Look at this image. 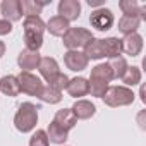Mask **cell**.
<instances>
[{
    "label": "cell",
    "instance_id": "obj_17",
    "mask_svg": "<svg viewBox=\"0 0 146 146\" xmlns=\"http://www.w3.org/2000/svg\"><path fill=\"white\" fill-rule=\"evenodd\" d=\"M69 28H70L69 23L64 17H60V16H53V17L48 19V23H45V29L52 36H64Z\"/></svg>",
    "mask_w": 146,
    "mask_h": 146
},
{
    "label": "cell",
    "instance_id": "obj_27",
    "mask_svg": "<svg viewBox=\"0 0 146 146\" xmlns=\"http://www.w3.org/2000/svg\"><path fill=\"white\" fill-rule=\"evenodd\" d=\"M107 64H108V65H110V69H112V74H113V79H120V78L124 76V72H125V69L129 67L124 57L110 58V62H107Z\"/></svg>",
    "mask_w": 146,
    "mask_h": 146
},
{
    "label": "cell",
    "instance_id": "obj_15",
    "mask_svg": "<svg viewBox=\"0 0 146 146\" xmlns=\"http://www.w3.org/2000/svg\"><path fill=\"white\" fill-rule=\"evenodd\" d=\"M119 7L122 9L124 16H137L141 21L146 19V7L141 5L137 0H120Z\"/></svg>",
    "mask_w": 146,
    "mask_h": 146
},
{
    "label": "cell",
    "instance_id": "obj_25",
    "mask_svg": "<svg viewBox=\"0 0 146 146\" xmlns=\"http://www.w3.org/2000/svg\"><path fill=\"white\" fill-rule=\"evenodd\" d=\"M120 79H122V83L125 84V88H129V86H137V84L141 83V69L136 67V65L127 67L125 72H124V76H122Z\"/></svg>",
    "mask_w": 146,
    "mask_h": 146
},
{
    "label": "cell",
    "instance_id": "obj_33",
    "mask_svg": "<svg viewBox=\"0 0 146 146\" xmlns=\"http://www.w3.org/2000/svg\"><path fill=\"white\" fill-rule=\"evenodd\" d=\"M144 113H146V112L143 110V112H139V115H137V122H139V127H141V129H146V125H144Z\"/></svg>",
    "mask_w": 146,
    "mask_h": 146
},
{
    "label": "cell",
    "instance_id": "obj_1",
    "mask_svg": "<svg viewBox=\"0 0 146 146\" xmlns=\"http://www.w3.org/2000/svg\"><path fill=\"white\" fill-rule=\"evenodd\" d=\"M24 43L28 50L38 52L43 46V33H45V23L40 16H28L24 17Z\"/></svg>",
    "mask_w": 146,
    "mask_h": 146
},
{
    "label": "cell",
    "instance_id": "obj_29",
    "mask_svg": "<svg viewBox=\"0 0 146 146\" xmlns=\"http://www.w3.org/2000/svg\"><path fill=\"white\" fill-rule=\"evenodd\" d=\"M29 146H50V141H48L46 131L38 129V131L29 137Z\"/></svg>",
    "mask_w": 146,
    "mask_h": 146
},
{
    "label": "cell",
    "instance_id": "obj_14",
    "mask_svg": "<svg viewBox=\"0 0 146 146\" xmlns=\"http://www.w3.org/2000/svg\"><path fill=\"white\" fill-rule=\"evenodd\" d=\"M38 70H40V74L45 78V81H46V83H48V81H52V79L58 74V72H60L57 60H55V58H52V57H41L40 65H38Z\"/></svg>",
    "mask_w": 146,
    "mask_h": 146
},
{
    "label": "cell",
    "instance_id": "obj_2",
    "mask_svg": "<svg viewBox=\"0 0 146 146\" xmlns=\"http://www.w3.org/2000/svg\"><path fill=\"white\" fill-rule=\"evenodd\" d=\"M38 124V107L24 102L19 105L16 115H14V125L19 132H31Z\"/></svg>",
    "mask_w": 146,
    "mask_h": 146
},
{
    "label": "cell",
    "instance_id": "obj_28",
    "mask_svg": "<svg viewBox=\"0 0 146 146\" xmlns=\"http://www.w3.org/2000/svg\"><path fill=\"white\" fill-rule=\"evenodd\" d=\"M90 81V93L95 98H103V95L108 90V83L103 81H96V79H88Z\"/></svg>",
    "mask_w": 146,
    "mask_h": 146
},
{
    "label": "cell",
    "instance_id": "obj_18",
    "mask_svg": "<svg viewBox=\"0 0 146 146\" xmlns=\"http://www.w3.org/2000/svg\"><path fill=\"white\" fill-rule=\"evenodd\" d=\"M0 91H2L4 95H7V96H17L21 93L17 76H12V74L4 76L2 79H0Z\"/></svg>",
    "mask_w": 146,
    "mask_h": 146
},
{
    "label": "cell",
    "instance_id": "obj_20",
    "mask_svg": "<svg viewBox=\"0 0 146 146\" xmlns=\"http://www.w3.org/2000/svg\"><path fill=\"white\" fill-rule=\"evenodd\" d=\"M84 55H86V58L90 60H100V58H103L105 57V50H103V43H102V40H98V38H91L90 41H88V45L84 46V52H83Z\"/></svg>",
    "mask_w": 146,
    "mask_h": 146
},
{
    "label": "cell",
    "instance_id": "obj_30",
    "mask_svg": "<svg viewBox=\"0 0 146 146\" xmlns=\"http://www.w3.org/2000/svg\"><path fill=\"white\" fill-rule=\"evenodd\" d=\"M67 84H69V78L64 74V72H58V74H57L52 81H48V86L55 88V90H57V91H60V93L67 88Z\"/></svg>",
    "mask_w": 146,
    "mask_h": 146
},
{
    "label": "cell",
    "instance_id": "obj_13",
    "mask_svg": "<svg viewBox=\"0 0 146 146\" xmlns=\"http://www.w3.org/2000/svg\"><path fill=\"white\" fill-rule=\"evenodd\" d=\"M70 110L76 115V119H79V120H88L96 113V107L90 100H76Z\"/></svg>",
    "mask_w": 146,
    "mask_h": 146
},
{
    "label": "cell",
    "instance_id": "obj_9",
    "mask_svg": "<svg viewBox=\"0 0 146 146\" xmlns=\"http://www.w3.org/2000/svg\"><path fill=\"white\" fill-rule=\"evenodd\" d=\"M40 60H41L40 52H33V50H28V48H24L17 55V65H19L21 72H29L33 69H38Z\"/></svg>",
    "mask_w": 146,
    "mask_h": 146
},
{
    "label": "cell",
    "instance_id": "obj_6",
    "mask_svg": "<svg viewBox=\"0 0 146 146\" xmlns=\"http://www.w3.org/2000/svg\"><path fill=\"white\" fill-rule=\"evenodd\" d=\"M90 24L98 31H108L113 26V12L110 9H95L90 16Z\"/></svg>",
    "mask_w": 146,
    "mask_h": 146
},
{
    "label": "cell",
    "instance_id": "obj_8",
    "mask_svg": "<svg viewBox=\"0 0 146 146\" xmlns=\"http://www.w3.org/2000/svg\"><path fill=\"white\" fill-rule=\"evenodd\" d=\"M57 11H58V16L64 17L67 23L76 21L81 16V2L79 0H60Z\"/></svg>",
    "mask_w": 146,
    "mask_h": 146
},
{
    "label": "cell",
    "instance_id": "obj_22",
    "mask_svg": "<svg viewBox=\"0 0 146 146\" xmlns=\"http://www.w3.org/2000/svg\"><path fill=\"white\" fill-rule=\"evenodd\" d=\"M102 43H103L105 57H108V58H117V57H120V53H122V41H120L119 38L110 36V38L102 40Z\"/></svg>",
    "mask_w": 146,
    "mask_h": 146
},
{
    "label": "cell",
    "instance_id": "obj_31",
    "mask_svg": "<svg viewBox=\"0 0 146 146\" xmlns=\"http://www.w3.org/2000/svg\"><path fill=\"white\" fill-rule=\"evenodd\" d=\"M12 33V23H9L7 19H0V36H5Z\"/></svg>",
    "mask_w": 146,
    "mask_h": 146
},
{
    "label": "cell",
    "instance_id": "obj_21",
    "mask_svg": "<svg viewBox=\"0 0 146 146\" xmlns=\"http://www.w3.org/2000/svg\"><path fill=\"white\" fill-rule=\"evenodd\" d=\"M139 24H141V19L137 16H122L119 19V31L127 36V35L137 33Z\"/></svg>",
    "mask_w": 146,
    "mask_h": 146
},
{
    "label": "cell",
    "instance_id": "obj_10",
    "mask_svg": "<svg viewBox=\"0 0 146 146\" xmlns=\"http://www.w3.org/2000/svg\"><path fill=\"white\" fill-rule=\"evenodd\" d=\"M0 12L4 14V19L9 23H16L23 19V11H21V2L19 0H4L0 4Z\"/></svg>",
    "mask_w": 146,
    "mask_h": 146
},
{
    "label": "cell",
    "instance_id": "obj_12",
    "mask_svg": "<svg viewBox=\"0 0 146 146\" xmlns=\"http://www.w3.org/2000/svg\"><path fill=\"white\" fill-rule=\"evenodd\" d=\"M67 93L72 96V98H81V96H86L90 93V81L83 76H78L74 79H69V84H67Z\"/></svg>",
    "mask_w": 146,
    "mask_h": 146
},
{
    "label": "cell",
    "instance_id": "obj_35",
    "mask_svg": "<svg viewBox=\"0 0 146 146\" xmlns=\"http://www.w3.org/2000/svg\"><path fill=\"white\" fill-rule=\"evenodd\" d=\"M139 95H141V102L143 103H146V96H144V88L141 86V91H139Z\"/></svg>",
    "mask_w": 146,
    "mask_h": 146
},
{
    "label": "cell",
    "instance_id": "obj_32",
    "mask_svg": "<svg viewBox=\"0 0 146 146\" xmlns=\"http://www.w3.org/2000/svg\"><path fill=\"white\" fill-rule=\"evenodd\" d=\"M90 7H96V9H102L103 7V0H88Z\"/></svg>",
    "mask_w": 146,
    "mask_h": 146
},
{
    "label": "cell",
    "instance_id": "obj_3",
    "mask_svg": "<svg viewBox=\"0 0 146 146\" xmlns=\"http://www.w3.org/2000/svg\"><path fill=\"white\" fill-rule=\"evenodd\" d=\"M134 91L131 88H125V86H108L107 93L103 95V103L107 107H112V108H117V107H127V105H132L134 103Z\"/></svg>",
    "mask_w": 146,
    "mask_h": 146
},
{
    "label": "cell",
    "instance_id": "obj_4",
    "mask_svg": "<svg viewBox=\"0 0 146 146\" xmlns=\"http://www.w3.org/2000/svg\"><path fill=\"white\" fill-rule=\"evenodd\" d=\"M91 38L95 36L86 28H69L62 36V41L67 50H79V48H84Z\"/></svg>",
    "mask_w": 146,
    "mask_h": 146
},
{
    "label": "cell",
    "instance_id": "obj_36",
    "mask_svg": "<svg viewBox=\"0 0 146 146\" xmlns=\"http://www.w3.org/2000/svg\"><path fill=\"white\" fill-rule=\"evenodd\" d=\"M64 146H65V144H64Z\"/></svg>",
    "mask_w": 146,
    "mask_h": 146
},
{
    "label": "cell",
    "instance_id": "obj_34",
    "mask_svg": "<svg viewBox=\"0 0 146 146\" xmlns=\"http://www.w3.org/2000/svg\"><path fill=\"white\" fill-rule=\"evenodd\" d=\"M4 55H5V43L0 41V57H4Z\"/></svg>",
    "mask_w": 146,
    "mask_h": 146
},
{
    "label": "cell",
    "instance_id": "obj_11",
    "mask_svg": "<svg viewBox=\"0 0 146 146\" xmlns=\"http://www.w3.org/2000/svg\"><path fill=\"white\" fill-rule=\"evenodd\" d=\"M122 41V52H125L127 55L131 57H137L141 52H143V36L139 33H132V35H127L124 36Z\"/></svg>",
    "mask_w": 146,
    "mask_h": 146
},
{
    "label": "cell",
    "instance_id": "obj_23",
    "mask_svg": "<svg viewBox=\"0 0 146 146\" xmlns=\"http://www.w3.org/2000/svg\"><path fill=\"white\" fill-rule=\"evenodd\" d=\"M90 79H96V81H103V83H110L113 79L112 69L108 64H98L91 69V76Z\"/></svg>",
    "mask_w": 146,
    "mask_h": 146
},
{
    "label": "cell",
    "instance_id": "obj_26",
    "mask_svg": "<svg viewBox=\"0 0 146 146\" xmlns=\"http://www.w3.org/2000/svg\"><path fill=\"white\" fill-rule=\"evenodd\" d=\"M41 102H45V103H50V105H55V103H58L60 100H62V93L60 91H57L55 88H52V86H43V90H41V95L38 96Z\"/></svg>",
    "mask_w": 146,
    "mask_h": 146
},
{
    "label": "cell",
    "instance_id": "obj_16",
    "mask_svg": "<svg viewBox=\"0 0 146 146\" xmlns=\"http://www.w3.org/2000/svg\"><path fill=\"white\" fill-rule=\"evenodd\" d=\"M53 122H57L62 129H65V131L69 132L70 129H74V127H76L78 119H76V115H74V113H72V110H70V108H62V110H58V112L55 113Z\"/></svg>",
    "mask_w": 146,
    "mask_h": 146
},
{
    "label": "cell",
    "instance_id": "obj_24",
    "mask_svg": "<svg viewBox=\"0 0 146 146\" xmlns=\"http://www.w3.org/2000/svg\"><path fill=\"white\" fill-rule=\"evenodd\" d=\"M19 2H21V11H23V14H26V17L40 16L43 7L50 4V2H35V0H19Z\"/></svg>",
    "mask_w": 146,
    "mask_h": 146
},
{
    "label": "cell",
    "instance_id": "obj_19",
    "mask_svg": "<svg viewBox=\"0 0 146 146\" xmlns=\"http://www.w3.org/2000/svg\"><path fill=\"white\" fill-rule=\"evenodd\" d=\"M46 136H48V141L50 143H55V144H65V141L69 139V132L65 129H62L57 122H50L48 124V129H46Z\"/></svg>",
    "mask_w": 146,
    "mask_h": 146
},
{
    "label": "cell",
    "instance_id": "obj_5",
    "mask_svg": "<svg viewBox=\"0 0 146 146\" xmlns=\"http://www.w3.org/2000/svg\"><path fill=\"white\" fill-rule=\"evenodd\" d=\"M17 79H19V88L23 93H26L29 96H40L41 95L43 83L35 74H31V72H21L17 76Z\"/></svg>",
    "mask_w": 146,
    "mask_h": 146
},
{
    "label": "cell",
    "instance_id": "obj_7",
    "mask_svg": "<svg viewBox=\"0 0 146 146\" xmlns=\"http://www.w3.org/2000/svg\"><path fill=\"white\" fill-rule=\"evenodd\" d=\"M64 62L67 65V69H70L72 72H81L84 69H88V58L83 52L79 50H67L64 55Z\"/></svg>",
    "mask_w": 146,
    "mask_h": 146
}]
</instances>
